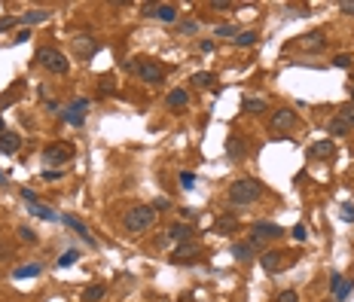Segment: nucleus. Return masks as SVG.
<instances>
[{
	"instance_id": "1",
	"label": "nucleus",
	"mask_w": 354,
	"mask_h": 302,
	"mask_svg": "<svg viewBox=\"0 0 354 302\" xmlns=\"http://www.w3.org/2000/svg\"><path fill=\"white\" fill-rule=\"evenodd\" d=\"M263 196H266V190H263V183H260L257 177H242V180H235V183L229 186V193H226L229 205H235V208H251V205L260 202Z\"/></svg>"
},
{
	"instance_id": "2",
	"label": "nucleus",
	"mask_w": 354,
	"mask_h": 302,
	"mask_svg": "<svg viewBox=\"0 0 354 302\" xmlns=\"http://www.w3.org/2000/svg\"><path fill=\"white\" fill-rule=\"evenodd\" d=\"M156 208H150V205H138V208H132L129 214H126V229L132 232V235H141V232H147V229H153V223H156Z\"/></svg>"
},
{
	"instance_id": "3",
	"label": "nucleus",
	"mask_w": 354,
	"mask_h": 302,
	"mask_svg": "<svg viewBox=\"0 0 354 302\" xmlns=\"http://www.w3.org/2000/svg\"><path fill=\"white\" fill-rule=\"evenodd\" d=\"M37 61H40V67H46V70H52V73H67V58L58 52V49H52V46H40L37 49Z\"/></svg>"
},
{
	"instance_id": "4",
	"label": "nucleus",
	"mask_w": 354,
	"mask_h": 302,
	"mask_svg": "<svg viewBox=\"0 0 354 302\" xmlns=\"http://www.w3.org/2000/svg\"><path fill=\"white\" fill-rule=\"evenodd\" d=\"M287 256H290L287 250H266V253L260 256V266H263L269 275H278V272H284L290 262H293V259H287Z\"/></svg>"
},
{
	"instance_id": "5",
	"label": "nucleus",
	"mask_w": 354,
	"mask_h": 302,
	"mask_svg": "<svg viewBox=\"0 0 354 302\" xmlns=\"http://www.w3.org/2000/svg\"><path fill=\"white\" fill-rule=\"evenodd\" d=\"M138 73H141V80H144L147 86H159V83L165 80V67H162L159 61H150V58H141Z\"/></svg>"
},
{
	"instance_id": "6",
	"label": "nucleus",
	"mask_w": 354,
	"mask_h": 302,
	"mask_svg": "<svg viewBox=\"0 0 354 302\" xmlns=\"http://www.w3.org/2000/svg\"><path fill=\"white\" fill-rule=\"evenodd\" d=\"M73 156V146L70 143H49L46 149H43V162L46 165H61V162H67Z\"/></svg>"
},
{
	"instance_id": "7",
	"label": "nucleus",
	"mask_w": 354,
	"mask_h": 302,
	"mask_svg": "<svg viewBox=\"0 0 354 302\" xmlns=\"http://www.w3.org/2000/svg\"><path fill=\"white\" fill-rule=\"evenodd\" d=\"M95 52H98L95 37H89V34H76V37H73V55L80 58V61H89Z\"/></svg>"
},
{
	"instance_id": "8",
	"label": "nucleus",
	"mask_w": 354,
	"mask_h": 302,
	"mask_svg": "<svg viewBox=\"0 0 354 302\" xmlns=\"http://www.w3.org/2000/svg\"><path fill=\"white\" fill-rule=\"evenodd\" d=\"M195 256H202V247L195 244V241H186V244H177L171 250V262L174 266H186V262H192Z\"/></svg>"
},
{
	"instance_id": "9",
	"label": "nucleus",
	"mask_w": 354,
	"mask_h": 302,
	"mask_svg": "<svg viewBox=\"0 0 354 302\" xmlns=\"http://www.w3.org/2000/svg\"><path fill=\"white\" fill-rule=\"evenodd\" d=\"M86 110H89V98H76L64 113H61V116L70 122V125H76V128H80L83 122H86Z\"/></svg>"
},
{
	"instance_id": "10",
	"label": "nucleus",
	"mask_w": 354,
	"mask_h": 302,
	"mask_svg": "<svg viewBox=\"0 0 354 302\" xmlns=\"http://www.w3.org/2000/svg\"><path fill=\"white\" fill-rule=\"evenodd\" d=\"M293 125H296V113L290 107H278L272 113V122H269L272 131H284V128H293Z\"/></svg>"
},
{
	"instance_id": "11",
	"label": "nucleus",
	"mask_w": 354,
	"mask_h": 302,
	"mask_svg": "<svg viewBox=\"0 0 354 302\" xmlns=\"http://www.w3.org/2000/svg\"><path fill=\"white\" fill-rule=\"evenodd\" d=\"M245 156H248V143H245L239 134H229V137H226V159L242 162Z\"/></svg>"
},
{
	"instance_id": "12",
	"label": "nucleus",
	"mask_w": 354,
	"mask_h": 302,
	"mask_svg": "<svg viewBox=\"0 0 354 302\" xmlns=\"http://www.w3.org/2000/svg\"><path fill=\"white\" fill-rule=\"evenodd\" d=\"M324 46H327L324 31H308L302 40H299V49H302V52H321Z\"/></svg>"
},
{
	"instance_id": "13",
	"label": "nucleus",
	"mask_w": 354,
	"mask_h": 302,
	"mask_svg": "<svg viewBox=\"0 0 354 302\" xmlns=\"http://www.w3.org/2000/svg\"><path fill=\"white\" fill-rule=\"evenodd\" d=\"M254 235L251 238H260V241H269V238H281L284 235V229L278 223H254V229H251Z\"/></svg>"
},
{
	"instance_id": "14",
	"label": "nucleus",
	"mask_w": 354,
	"mask_h": 302,
	"mask_svg": "<svg viewBox=\"0 0 354 302\" xmlns=\"http://www.w3.org/2000/svg\"><path fill=\"white\" fill-rule=\"evenodd\" d=\"M192 235H195V229H192L189 223H171V226H168V238H171V241H177V244L192 241Z\"/></svg>"
},
{
	"instance_id": "15",
	"label": "nucleus",
	"mask_w": 354,
	"mask_h": 302,
	"mask_svg": "<svg viewBox=\"0 0 354 302\" xmlns=\"http://www.w3.org/2000/svg\"><path fill=\"white\" fill-rule=\"evenodd\" d=\"M61 220H64V223H67V226H70V229H73L76 235H80V238H83V241H86L89 247H95V244H98V241H95V238L89 235V229H86V226H83L80 220H76V217H70V214H67V217H61Z\"/></svg>"
},
{
	"instance_id": "16",
	"label": "nucleus",
	"mask_w": 354,
	"mask_h": 302,
	"mask_svg": "<svg viewBox=\"0 0 354 302\" xmlns=\"http://www.w3.org/2000/svg\"><path fill=\"white\" fill-rule=\"evenodd\" d=\"M153 19H159V22H177V7H171V4H156V10H153Z\"/></svg>"
},
{
	"instance_id": "17",
	"label": "nucleus",
	"mask_w": 354,
	"mask_h": 302,
	"mask_svg": "<svg viewBox=\"0 0 354 302\" xmlns=\"http://www.w3.org/2000/svg\"><path fill=\"white\" fill-rule=\"evenodd\" d=\"M22 146V137L13 134V131H4L0 134V153H16V149Z\"/></svg>"
},
{
	"instance_id": "18",
	"label": "nucleus",
	"mask_w": 354,
	"mask_h": 302,
	"mask_svg": "<svg viewBox=\"0 0 354 302\" xmlns=\"http://www.w3.org/2000/svg\"><path fill=\"white\" fill-rule=\"evenodd\" d=\"M28 211H31L34 217H40V220H49V223H58V220H61L52 208H46V205H40V202H37V205H28Z\"/></svg>"
},
{
	"instance_id": "19",
	"label": "nucleus",
	"mask_w": 354,
	"mask_h": 302,
	"mask_svg": "<svg viewBox=\"0 0 354 302\" xmlns=\"http://www.w3.org/2000/svg\"><path fill=\"white\" fill-rule=\"evenodd\" d=\"M40 272H43L40 262H28V266H19V269L13 272V278H16V281H22V278H37Z\"/></svg>"
},
{
	"instance_id": "20",
	"label": "nucleus",
	"mask_w": 354,
	"mask_h": 302,
	"mask_svg": "<svg viewBox=\"0 0 354 302\" xmlns=\"http://www.w3.org/2000/svg\"><path fill=\"white\" fill-rule=\"evenodd\" d=\"M189 83L199 86V89H214V86H217V77H214V73H208V70H202V73H192Z\"/></svg>"
},
{
	"instance_id": "21",
	"label": "nucleus",
	"mask_w": 354,
	"mask_h": 302,
	"mask_svg": "<svg viewBox=\"0 0 354 302\" xmlns=\"http://www.w3.org/2000/svg\"><path fill=\"white\" fill-rule=\"evenodd\" d=\"M186 101H189V92L186 89H171L168 92V107H186Z\"/></svg>"
},
{
	"instance_id": "22",
	"label": "nucleus",
	"mask_w": 354,
	"mask_h": 302,
	"mask_svg": "<svg viewBox=\"0 0 354 302\" xmlns=\"http://www.w3.org/2000/svg\"><path fill=\"white\" fill-rule=\"evenodd\" d=\"M107 296V287L104 284H95V287H86L83 290V302H101Z\"/></svg>"
},
{
	"instance_id": "23",
	"label": "nucleus",
	"mask_w": 354,
	"mask_h": 302,
	"mask_svg": "<svg viewBox=\"0 0 354 302\" xmlns=\"http://www.w3.org/2000/svg\"><path fill=\"white\" fill-rule=\"evenodd\" d=\"M232 256L239 259V262H248V259L254 256V247H251V241H239V244L232 247Z\"/></svg>"
},
{
	"instance_id": "24",
	"label": "nucleus",
	"mask_w": 354,
	"mask_h": 302,
	"mask_svg": "<svg viewBox=\"0 0 354 302\" xmlns=\"http://www.w3.org/2000/svg\"><path fill=\"white\" fill-rule=\"evenodd\" d=\"M257 40H260V34H257V31H239L232 43H235V46H254Z\"/></svg>"
},
{
	"instance_id": "25",
	"label": "nucleus",
	"mask_w": 354,
	"mask_h": 302,
	"mask_svg": "<svg viewBox=\"0 0 354 302\" xmlns=\"http://www.w3.org/2000/svg\"><path fill=\"white\" fill-rule=\"evenodd\" d=\"M214 229H217L220 235H232L235 229H239V220H235V217H223V220H217Z\"/></svg>"
},
{
	"instance_id": "26",
	"label": "nucleus",
	"mask_w": 354,
	"mask_h": 302,
	"mask_svg": "<svg viewBox=\"0 0 354 302\" xmlns=\"http://www.w3.org/2000/svg\"><path fill=\"white\" fill-rule=\"evenodd\" d=\"M52 13L49 10H31V13H25L22 16V25H37V22H46Z\"/></svg>"
},
{
	"instance_id": "27",
	"label": "nucleus",
	"mask_w": 354,
	"mask_h": 302,
	"mask_svg": "<svg viewBox=\"0 0 354 302\" xmlns=\"http://www.w3.org/2000/svg\"><path fill=\"white\" fill-rule=\"evenodd\" d=\"M245 110H248V113H254V116H260V113H266V110H269V104H266L263 98H248V101H245Z\"/></svg>"
},
{
	"instance_id": "28",
	"label": "nucleus",
	"mask_w": 354,
	"mask_h": 302,
	"mask_svg": "<svg viewBox=\"0 0 354 302\" xmlns=\"http://www.w3.org/2000/svg\"><path fill=\"white\" fill-rule=\"evenodd\" d=\"M348 131H351V128H348V125H345V122H342L339 116L327 122V134H336V137H342V134H348Z\"/></svg>"
},
{
	"instance_id": "29",
	"label": "nucleus",
	"mask_w": 354,
	"mask_h": 302,
	"mask_svg": "<svg viewBox=\"0 0 354 302\" xmlns=\"http://www.w3.org/2000/svg\"><path fill=\"white\" fill-rule=\"evenodd\" d=\"M76 259H80V250H76V247L64 250V253H61V259H58V269H67V266H73Z\"/></svg>"
},
{
	"instance_id": "30",
	"label": "nucleus",
	"mask_w": 354,
	"mask_h": 302,
	"mask_svg": "<svg viewBox=\"0 0 354 302\" xmlns=\"http://www.w3.org/2000/svg\"><path fill=\"white\" fill-rule=\"evenodd\" d=\"M308 156H333V143L330 140H321V143H314L308 149Z\"/></svg>"
},
{
	"instance_id": "31",
	"label": "nucleus",
	"mask_w": 354,
	"mask_h": 302,
	"mask_svg": "<svg viewBox=\"0 0 354 302\" xmlns=\"http://www.w3.org/2000/svg\"><path fill=\"white\" fill-rule=\"evenodd\" d=\"M19 241H25V244H37V241H40V238H37V232L31 229V226H19Z\"/></svg>"
},
{
	"instance_id": "32",
	"label": "nucleus",
	"mask_w": 354,
	"mask_h": 302,
	"mask_svg": "<svg viewBox=\"0 0 354 302\" xmlns=\"http://www.w3.org/2000/svg\"><path fill=\"white\" fill-rule=\"evenodd\" d=\"M339 119H342L348 128H354V104H348V107H342V110H339Z\"/></svg>"
},
{
	"instance_id": "33",
	"label": "nucleus",
	"mask_w": 354,
	"mask_h": 302,
	"mask_svg": "<svg viewBox=\"0 0 354 302\" xmlns=\"http://www.w3.org/2000/svg\"><path fill=\"white\" fill-rule=\"evenodd\" d=\"M235 34H239L235 25H217L214 28V37H232V40H235Z\"/></svg>"
},
{
	"instance_id": "34",
	"label": "nucleus",
	"mask_w": 354,
	"mask_h": 302,
	"mask_svg": "<svg viewBox=\"0 0 354 302\" xmlns=\"http://www.w3.org/2000/svg\"><path fill=\"white\" fill-rule=\"evenodd\" d=\"M113 92H116V80L107 73V77H101V95H113Z\"/></svg>"
},
{
	"instance_id": "35",
	"label": "nucleus",
	"mask_w": 354,
	"mask_h": 302,
	"mask_svg": "<svg viewBox=\"0 0 354 302\" xmlns=\"http://www.w3.org/2000/svg\"><path fill=\"white\" fill-rule=\"evenodd\" d=\"M333 64H336V67H342V70H345V67H351V64H354V58H351V55H348V52H339V55H336V58H333Z\"/></svg>"
},
{
	"instance_id": "36",
	"label": "nucleus",
	"mask_w": 354,
	"mask_h": 302,
	"mask_svg": "<svg viewBox=\"0 0 354 302\" xmlns=\"http://www.w3.org/2000/svg\"><path fill=\"white\" fill-rule=\"evenodd\" d=\"M177 34H199V22H180Z\"/></svg>"
},
{
	"instance_id": "37",
	"label": "nucleus",
	"mask_w": 354,
	"mask_h": 302,
	"mask_svg": "<svg viewBox=\"0 0 354 302\" xmlns=\"http://www.w3.org/2000/svg\"><path fill=\"white\" fill-rule=\"evenodd\" d=\"M275 302H299V293H296V290H281Z\"/></svg>"
},
{
	"instance_id": "38",
	"label": "nucleus",
	"mask_w": 354,
	"mask_h": 302,
	"mask_svg": "<svg viewBox=\"0 0 354 302\" xmlns=\"http://www.w3.org/2000/svg\"><path fill=\"white\" fill-rule=\"evenodd\" d=\"M22 19H16V16H4V19H0V34H4V31H10V28H16Z\"/></svg>"
},
{
	"instance_id": "39",
	"label": "nucleus",
	"mask_w": 354,
	"mask_h": 302,
	"mask_svg": "<svg viewBox=\"0 0 354 302\" xmlns=\"http://www.w3.org/2000/svg\"><path fill=\"white\" fill-rule=\"evenodd\" d=\"M290 235H293L296 241H305V238H308V229H305V226H302V223H296V226H293V229H290Z\"/></svg>"
},
{
	"instance_id": "40",
	"label": "nucleus",
	"mask_w": 354,
	"mask_h": 302,
	"mask_svg": "<svg viewBox=\"0 0 354 302\" xmlns=\"http://www.w3.org/2000/svg\"><path fill=\"white\" fill-rule=\"evenodd\" d=\"M180 183H183V190H192V186H195V174L192 171H183L180 174Z\"/></svg>"
},
{
	"instance_id": "41",
	"label": "nucleus",
	"mask_w": 354,
	"mask_h": 302,
	"mask_svg": "<svg viewBox=\"0 0 354 302\" xmlns=\"http://www.w3.org/2000/svg\"><path fill=\"white\" fill-rule=\"evenodd\" d=\"M348 293H351V281H342V287H339L336 299H339V302H348Z\"/></svg>"
},
{
	"instance_id": "42",
	"label": "nucleus",
	"mask_w": 354,
	"mask_h": 302,
	"mask_svg": "<svg viewBox=\"0 0 354 302\" xmlns=\"http://www.w3.org/2000/svg\"><path fill=\"white\" fill-rule=\"evenodd\" d=\"M342 281H345V278H342L339 272H333V275H330V290H333V293H339V287H342Z\"/></svg>"
},
{
	"instance_id": "43",
	"label": "nucleus",
	"mask_w": 354,
	"mask_h": 302,
	"mask_svg": "<svg viewBox=\"0 0 354 302\" xmlns=\"http://www.w3.org/2000/svg\"><path fill=\"white\" fill-rule=\"evenodd\" d=\"M61 177H64V171H58V168H55V171H52V168L43 171V180H61Z\"/></svg>"
},
{
	"instance_id": "44",
	"label": "nucleus",
	"mask_w": 354,
	"mask_h": 302,
	"mask_svg": "<svg viewBox=\"0 0 354 302\" xmlns=\"http://www.w3.org/2000/svg\"><path fill=\"white\" fill-rule=\"evenodd\" d=\"M22 199H25L28 205H37V193H34V190H28V186L22 190Z\"/></svg>"
},
{
	"instance_id": "45",
	"label": "nucleus",
	"mask_w": 354,
	"mask_h": 302,
	"mask_svg": "<svg viewBox=\"0 0 354 302\" xmlns=\"http://www.w3.org/2000/svg\"><path fill=\"white\" fill-rule=\"evenodd\" d=\"M342 220L354 223V205H342Z\"/></svg>"
},
{
	"instance_id": "46",
	"label": "nucleus",
	"mask_w": 354,
	"mask_h": 302,
	"mask_svg": "<svg viewBox=\"0 0 354 302\" xmlns=\"http://www.w3.org/2000/svg\"><path fill=\"white\" fill-rule=\"evenodd\" d=\"M339 10H342L345 16H354V0H342V4H339Z\"/></svg>"
},
{
	"instance_id": "47",
	"label": "nucleus",
	"mask_w": 354,
	"mask_h": 302,
	"mask_svg": "<svg viewBox=\"0 0 354 302\" xmlns=\"http://www.w3.org/2000/svg\"><path fill=\"white\" fill-rule=\"evenodd\" d=\"M211 10H232V4H229V0H214Z\"/></svg>"
},
{
	"instance_id": "48",
	"label": "nucleus",
	"mask_w": 354,
	"mask_h": 302,
	"mask_svg": "<svg viewBox=\"0 0 354 302\" xmlns=\"http://www.w3.org/2000/svg\"><path fill=\"white\" fill-rule=\"evenodd\" d=\"M13 256V250H10V244H4V241H0V259H10Z\"/></svg>"
},
{
	"instance_id": "49",
	"label": "nucleus",
	"mask_w": 354,
	"mask_h": 302,
	"mask_svg": "<svg viewBox=\"0 0 354 302\" xmlns=\"http://www.w3.org/2000/svg\"><path fill=\"white\" fill-rule=\"evenodd\" d=\"M153 208H156V214H159V211H168V199H156Z\"/></svg>"
},
{
	"instance_id": "50",
	"label": "nucleus",
	"mask_w": 354,
	"mask_h": 302,
	"mask_svg": "<svg viewBox=\"0 0 354 302\" xmlns=\"http://www.w3.org/2000/svg\"><path fill=\"white\" fill-rule=\"evenodd\" d=\"M0 186H7V177H4V171H0Z\"/></svg>"
},
{
	"instance_id": "51",
	"label": "nucleus",
	"mask_w": 354,
	"mask_h": 302,
	"mask_svg": "<svg viewBox=\"0 0 354 302\" xmlns=\"http://www.w3.org/2000/svg\"><path fill=\"white\" fill-rule=\"evenodd\" d=\"M351 104H354V86H351Z\"/></svg>"
},
{
	"instance_id": "52",
	"label": "nucleus",
	"mask_w": 354,
	"mask_h": 302,
	"mask_svg": "<svg viewBox=\"0 0 354 302\" xmlns=\"http://www.w3.org/2000/svg\"><path fill=\"white\" fill-rule=\"evenodd\" d=\"M0 134H4V119H0Z\"/></svg>"
}]
</instances>
